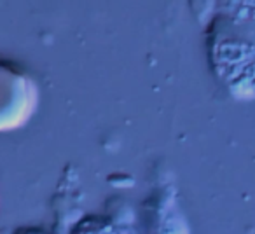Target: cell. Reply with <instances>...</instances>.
I'll use <instances>...</instances> for the list:
<instances>
[{"mask_svg":"<svg viewBox=\"0 0 255 234\" xmlns=\"http://www.w3.org/2000/svg\"><path fill=\"white\" fill-rule=\"evenodd\" d=\"M231 18L255 25V0H220Z\"/></svg>","mask_w":255,"mask_h":234,"instance_id":"1","label":"cell"}]
</instances>
